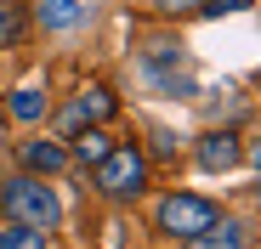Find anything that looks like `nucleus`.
Segmentation results:
<instances>
[{"label":"nucleus","instance_id":"nucleus-1","mask_svg":"<svg viewBox=\"0 0 261 249\" xmlns=\"http://www.w3.org/2000/svg\"><path fill=\"white\" fill-rule=\"evenodd\" d=\"M0 210H6L12 221H23V227L51 232V227L63 221V198H57L51 187H40L34 176H17V181H6V187H0Z\"/></svg>","mask_w":261,"mask_h":249},{"label":"nucleus","instance_id":"nucleus-2","mask_svg":"<svg viewBox=\"0 0 261 249\" xmlns=\"http://www.w3.org/2000/svg\"><path fill=\"white\" fill-rule=\"evenodd\" d=\"M91 170H97V187L108 198H137L148 187V153L142 147H108Z\"/></svg>","mask_w":261,"mask_h":249},{"label":"nucleus","instance_id":"nucleus-3","mask_svg":"<svg viewBox=\"0 0 261 249\" xmlns=\"http://www.w3.org/2000/svg\"><path fill=\"white\" fill-rule=\"evenodd\" d=\"M210 221H222V210H216L210 198H193V193H170L159 204V227L176 232V238H199Z\"/></svg>","mask_w":261,"mask_h":249},{"label":"nucleus","instance_id":"nucleus-4","mask_svg":"<svg viewBox=\"0 0 261 249\" xmlns=\"http://www.w3.org/2000/svg\"><path fill=\"white\" fill-rule=\"evenodd\" d=\"M108 113H114V97H108L102 85H85V91L63 108V131L74 136V131H85V124H102Z\"/></svg>","mask_w":261,"mask_h":249},{"label":"nucleus","instance_id":"nucleus-5","mask_svg":"<svg viewBox=\"0 0 261 249\" xmlns=\"http://www.w3.org/2000/svg\"><path fill=\"white\" fill-rule=\"evenodd\" d=\"M239 153H244V147H239L233 131H210V136H199V170H210V176H216V170H233Z\"/></svg>","mask_w":261,"mask_h":249},{"label":"nucleus","instance_id":"nucleus-6","mask_svg":"<svg viewBox=\"0 0 261 249\" xmlns=\"http://www.w3.org/2000/svg\"><path fill=\"white\" fill-rule=\"evenodd\" d=\"M46 108H51V102H46V85H17V91H12V102H6V113H12V119H23V124L46 119Z\"/></svg>","mask_w":261,"mask_h":249},{"label":"nucleus","instance_id":"nucleus-7","mask_svg":"<svg viewBox=\"0 0 261 249\" xmlns=\"http://www.w3.org/2000/svg\"><path fill=\"white\" fill-rule=\"evenodd\" d=\"M250 238H244V227H233V221H210L199 238H188V249H244Z\"/></svg>","mask_w":261,"mask_h":249},{"label":"nucleus","instance_id":"nucleus-8","mask_svg":"<svg viewBox=\"0 0 261 249\" xmlns=\"http://www.w3.org/2000/svg\"><path fill=\"white\" fill-rule=\"evenodd\" d=\"M23 164H29V170H63L68 153L57 142H23Z\"/></svg>","mask_w":261,"mask_h":249},{"label":"nucleus","instance_id":"nucleus-9","mask_svg":"<svg viewBox=\"0 0 261 249\" xmlns=\"http://www.w3.org/2000/svg\"><path fill=\"white\" fill-rule=\"evenodd\" d=\"M108 147H114V142H108V136L97 131V124H85V131H74V159H80V164H97V159H102Z\"/></svg>","mask_w":261,"mask_h":249},{"label":"nucleus","instance_id":"nucleus-10","mask_svg":"<svg viewBox=\"0 0 261 249\" xmlns=\"http://www.w3.org/2000/svg\"><path fill=\"white\" fill-rule=\"evenodd\" d=\"M0 249H51V238L40 232V227H23V221H12L6 232H0Z\"/></svg>","mask_w":261,"mask_h":249},{"label":"nucleus","instance_id":"nucleus-11","mask_svg":"<svg viewBox=\"0 0 261 249\" xmlns=\"http://www.w3.org/2000/svg\"><path fill=\"white\" fill-rule=\"evenodd\" d=\"M85 12H80V0H46V6H40V23L46 28H74Z\"/></svg>","mask_w":261,"mask_h":249},{"label":"nucleus","instance_id":"nucleus-12","mask_svg":"<svg viewBox=\"0 0 261 249\" xmlns=\"http://www.w3.org/2000/svg\"><path fill=\"white\" fill-rule=\"evenodd\" d=\"M17 40H23V6L0 0V46H17Z\"/></svg>","mask_w":261,"mask_h":249},{"label":"nucleus","instance_id":"nucleus-13","mask_svg":"<svg viewBox=\"0 0 261 249\" xmlns=\"http://www.w3.org/2000/svg\"><path fill=\"white\" fill-rule=\"evenodd\" d=\"M153 6H159V12H170V17H176V12H199L204 0H153Z\"/></svg>","mask_w":261,"mask_h":249}]
</instances>
